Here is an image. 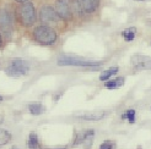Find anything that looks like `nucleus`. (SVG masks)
<instances>
[{
	"label": "nucleus",
	"mask_w": 151,
	"mask_h": 149,
	"mask_svg": "<svg viewBox=\"0 0 151 149\" xmlns=\"http://www.w3.org/2000/svg\"><path fill=\"white\" fill-rule=\"evenodd\" d=\"M33 38L36 42L43 44V45H50V44L55 43L58 34L48 25H41L33 29Z\"/></svg>",
	"instance_id": "nucleus-1"
},
{
	"label": "nucleus",
	"mask_w": 151,
	"mask_h": 149,
	"mask_svg": "<svg viewBox=\"0 0 151 149\" xmlns=\"http://www.w3.org/2000/svg\"><path fill=\"white\" fill-rule=\"evenodd\" d=\"M59 66H82V67H90V66H101V61H93V60H86L79 56L73 55H62L58 59Z\"/></svg>",
	"instance_id": "nucleus-2"
},
{
	"label": "nucleus",
	"mask_w": 151,
	"mask_h": 149,
	"mask_svg": "<svg viewBox=\"0 0 151 149\" xmlns=\"http://www.w3.org/2000/svg\"><path fill=\"white\" fill-rule=\"evenodd\" d=\"M17 15H19V20L25 27H29L35 23L36 21V10L32 3H24L21 4V6L17 10Z\"/></svg>",
	"instance_id": "nucleus-3"
},
{
	"label": "nucleus",
	"mask_w": 151,
	"mask_h": 149,
	"mask_svg": "<svg viewBox=\"0 0 151 149\" xmlns=\"http://www.w3.org/2000/svg\"><path fill=\"white\" fill-rule=\"evenodd\" d=\"M29 71V64L24 60V59H14L10 62V65L5 69L6 74H9L10 77H21L27 74V72Z\"/></svg>",
	"instance_id": "nucleus-4"
},
{
	"label": "nucleus",
	"mask_w": 151,
	"mask_h": 149,
	"mask_svg": "<svg viewBox=\"0 0 151 149\" xmlns=\"http://www.w3.org/2000/svg\"><path fill=\"white\" fill-rule=\"evenodd\" d=\"M59 18L58 13L55 11V9H53L49 5H44L41 7L40 10V20L43 22V23H54Z\"/></svg>",
	"instance_id": "nucleus-5"
},
{
	"label": "nucleus",
	"mask_w": 151,
	"mask_h": 149,
	"mask_svg": "<svg viewBox=\"0 0 151 149\" xmlns=\"http://www.w3.org/2000/svg\"><path fill=\"white\" fill-rule=\"evenodd\" d=\"M54 9L58 13L59 18L69 20L71 17V5L69 0H57Z\"/></svg>",
	"instance_id": "nucleus-6"
},
{
	"label": "nucleus",
	"mask_w": 151,
	"mask_h": 149,
	"mask_svg": "<svg viewBox=\"0 0 151 149\" xmlns=\"http://www.w3.org/2000/svg\"><path fill=\"white\" fill-rule=\"evenodd\" d=\"M132 65L135 70H151V57L145 55H134Z\"/></svg>",
	"instance_id": "nucleus-7"
},
{
	"label": "nucleus",
	"mask_w": 151,
	"mask_h": 149,
	"mask_svg": "<svg viewBox=\"0 0 151 149\" xmlns=\"http://www.w3.org/2000/svg\"><path fill=\"white\" fill-rule=\"evenodd\" d=\"M0 28L4 32L9 33L12 28V17L11 13L7 9H0Z\"/></svg>",
	"instance_id": "nucleus-8"
},
{
	"label": "nucleus",
	"mask_w": 151,
	"mask_h": 149,
	"mask_svg": "<svg viewBox=\"0 0 151 149\" xmlns=\"http://www.w3.org/2000/svg\"><path fill=\"white\" fill-rule=\"evenodd\" d=\"M80 4L82 10L85 12L91 13L93 11H96V9L100 5V0H80Z\"/></svg>",
	"instance_id": "nucleus-9"
},
{
	"label": "nucleus",
	"mask_w": 151,
	"mask_h": 149,
	"mask_svg": "<svg viewBox=\"0 0 151 149\" xmlns=\"http://www.w3.org/2000/svg\"><path fill=\"white\" fill-rule=\"evenodd\" d=\"M123 84H124V78L123 77H116L114 79L106 81L104 87L108 88V89H117V88H120Z\"/></svg>",
	"instance_id": "nucleus-10"
},
{
	"label": "nucleus",
	"mask_w": 151,
	"mask_h": 149,
	"mask_svg": "<svg viewBox=\"0 0 151 149\" xmlns=\"http://www.w3.org/2000/svg\"><path fill=\"white\" fill-rule=\"evenodd\" d=\"M104 113H87L85 115H78V118H82V120H88V121H96V120H101L104 117Z\"/></svg>",
	"instance_id": "nucleus-11"
},
{
	"label": "nucleus",
	"mask_w": 151,
	"mask_h": 149,
	"mask_svg": "<svg viewBox=\"0 0 151 149\" xmlns=\"http://www.w3.org/2000/svg\"><path fill=\"white\" fill-rule=\"evenodd\" d=\"M28 110L32 115H41L46 109H44V106L42 105V103H29Z\"/></svg>",
	"instance_id": "nucleus-12"
},
{
	"label": "nucleus",
	"mask_w": 151,
	"mask_h": 149,
	"mask_svg": "<svg viewBox=\"0 0 151 149\" xmlns=\"http://www.w3.org/2000/svg\"><path fill=\"white\" fill-rule=\"evenodd\" d=\"M119 71V67L118 66H113V67H109L106 71H103L101 74H100V81H107L108 78H111L112 76L117 74V72Z\"/></svg>",
	"instance_id": "nucleus-13"
},
{
	"label": "nucleus",
	"mask_w": 151,
	"mask_h": 149,
	"mask_svg": "<svg viewBox=\"0 0 151 149\" xmlns=\"http://www.w3.org/2000/svg\"><path fill=\"white\" fill-rule=\"evenodd\" d=\"M27 144L29 147V149H37L40 145V140H38V136L37 133L35 132H31L28 136V140H27Z\"/></svg>",
	"instance_id": "nucleus-14"
},
{
	"label": "nucleus",
	"mask_w": 151,
	"mask_h": 149,
	"mask_svg": "<svg viewBox=\"0 0 151 149\" xmlns=\"http://www.w3.org/2000/svg\"><path fill=\"white\" fill-rule=\"evenodd\" d=\"M135 33H137V28L135 27H129V28H125L124 31L122 32L123 38L125 39V42H132L135 38Z\"/></svg>",
	"instance_id": "nucleus-15"
},
{
	"label": "nucleus",
	"mask_w": 151,
	"mask_h": 149,
	"mask_svg": "<svg viewBox=\"0 0 151 149\" xmlns=\"http://www.w3.org/2000/svg\"><path fill=\"white\" fill-rule=\"evenodd\" d=\"M11 139V135L10 132L7 130H4V128H0V147L1 145H5L10 142Z\"/></svg>",
	"instance_id": "nucleus-16"
},
{
	"label": "nucleus",
	"mask_w": 151,
	"mask_h": 149,
	"mask_svg": "<svg viewBox=\"0 0 151 149\" xmlns=\"http://www.w3.org/2000/svg\"><path fill=\"white\" fill-rule=\"evenodd\" d=\"M93 136H95V132H93V130H88V131H85L84 144H85V148H86V149H90V148H91L92 140H93Z\"/></svg>",
	"instance_id": "nucleus-17"
},
{
	"label": "nucleus",
	"mask_w": 151,
	"mask_h": 149,
	"mask_svg": "<svg viewBox=\"0 0 151 149\" xmlns=\"http://www.w3.org/2000/svg\"><path fill=\"white\" fill-rule=\"evenodd\" d=\"M135 110H133V109H129V110H127L125 113H124V115H123V118H127L128 121H129L130 123H134L135 122Z\"/></svg>",
	"instance_id": "nucleus-18"
},
{
	"label": "nucleus",
	"mask_w": 151,
	"mask_h": 149,
	"mask_svg": "<svg viewBox=\"0 0 151 149\" xmlns=\"http://www.w3.org/2000/svg\"><path fill=\"white\" fill-rule=\"evenodd\" d=\"M114 148H116V143L112 142V140H104L100 145V149H114Z\"/></svg>",
	"instance_id": "nucleus-19"
},
{
	"label": "nucleus",
	"mask_w": 151,
	"mask_h": 149,
	"mask_svg": "<svg viewBox=\"0 0 151 149\" xmlns=\"http://www.w3.org/2000/svg\"><path fill=\"white\" fill-rule=\"evenodd\" d=\"M15 1H17V3H21V4H24V3H27L28 0H15Z\"/></svg>",
	"instance_id": "nucleus-20"
},
{
	"label": "nucleus",
	"mask_w": 151,
	"mask_h": 149,
	"mask_svg": "<svg viewBox=\"0 0 151 149\" xmlns=\"http://www.w3.org/2000/svg\"><path fill=\"white\" fill-rule=\"evenodd\" d=\"M3 121H4V116H3L1 114H0V125L3 123Z\"/></svg>",
	"instance_id": "nucleus-21"
},
{
	"label": "nucleus",
	"mask_w": 151,
	"mask_h": 149,
	"mask_svg": "<svg viewBox=\"0 0 151 149\" xmlns=\"http://www.w3.org/2000/svg\"><path fill=\"white\" fill-rule=\"evenodd\" d=\"M3 45V38H1V34H0V47Z\"/></svg>",
	"instance_id": "nucleus-22"
},
{
	"label": "nucleus",
	"mask_w": 151,
	"mask_h": 149,
	"mask_svg": "<svg viewBox=\"0 0 151 149\" xmlns=\"http://www.w3.org/2000/svg\"><path fill=\"white\" fill-rule=\"evenodd\" d=\"M49 149H66V148H49Z\"/></svg>",
	"instance_id": "nucleus-23"
},
{
	"label": "nucleus",
	"mask_w": 151,
	"mask_h": 149,
	"mask_svg": "<svg viewBox=\"0 0 151 149\" xmlns=\"http://www.w3.org/2000/svg\"><path fill=\"white\" fill-rule=\"evenodd\" d=\"M3 99H4V98H3V96H1V95H0V101H1Z\"/></svg>",
	"instance_id": "nucleus-24"
}]
</instances>
